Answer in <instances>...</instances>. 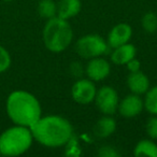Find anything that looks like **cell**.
I'll use <instances>...</instances> for the list:
<instances>
[{"mask_svg": "<svg viewBox=\"0 0 157 157\" xmlns=\"http://www.w3.org/2000/svg\"><path fill=\"white\" fill-rule=\"evenodd\" d=\"M33 140L46 147H60L69 143L73 127L67 118L59 115L41 116L30 127Z\"/></svg>", "mask_w": 157, "mask_h": 157, "instance_id": "obj_1", "label": "cell"}, {"mask_svg": "<svg viewBox=\"0 0 157 157\" xmlns=\"http://www.w3.org/2000/svg\"><path fill=\"white\" fill-rule=\"evenodd\" d=\"M8 117L14 125L30 128L42 116V109L35 95L23 90L10 93L6 101Z\"/></svg>", "mask_w": 157, "mask_h": 157, "instance_id": "obj_2", "label": "cell"}, {"mask_svg": "<svg viewBox=\"0 0 157 157\" xmlns=\"http://www.w3.org/2000/svg\"><path fill=\"white\" fill-rule=\"evenodd\" d=\"M42 39L50 52L60 53L67 50L73 40V30L68 20L58 16L46 20L42 31Z\"/></svg>", "mask_w": 157, "mask_h": 157, "instance_id": "obj_3", "label": "cell"}, {"mask_svg": "<svg viewBox=\"0 0 157 157\" xmlns=\"http://www.w3.org/2000/svg\"><path fill=\"white\" fill-rule=\"evenodd\" d=\"M29 127L14 125L0 133V156L16 157L25 154L33 143Z\"/></svg>", "mask_w": 157, "mask_h": 157, "instance_id": "obj_4", "label": "cell"}, {"mask_svg": "<svg viewBox=\"0 0 157 157\" xmlns=\"http://www.w3.org/2000/svg\"><path fill=\"white\" fill-rule=\"evenodd\" d=\"M108 42L101 36L90 33L81 37L75 43V51L82 58L92 59L108 52Z\"/></svg>", "mask_w": 157, "mask_h": 157, "instance_id": "obj_5", "label": "cell"}, {"mask_svg": "<svg viewBox=\"0 0 157 157\" xmlns=\"http://www.w3.org/2000/svg\"><path fill=\"white\" fill-rule=\"evenodd\" d=\"M95 103L98 110L105 115H113L117 111L118 103V94L112 86H102L96 93Z\"/></svg>", "mask_w": 157, "mask_h": 157, "instance_id": "obj_6", "label": "cell"}, {"mask_svg": "<svg viewBox=\"0 0 157 157\" xmlns=\"http://www.w3.org/2000/svg\"><path fill=\"white\" fill-rule=\"evenodd\" d=\"M97 88L90 78H78L71 87L72 99L78 105H90L95 100Z\"/></svg>", "mask_w": 157, "mask_h": 157, "instance_id": "obj_7", "label": "cell"}, {"mask_svg": "<svg viewBox=\"0 0 157 157\" xmlns=\"http://www.w3.org/2000/svg\"><path fill=\"white\" fill-rule=\"evenodd\" d=\"M110 71H111L110 63L107 59L101 58L100 56L90 59L85 68L86 75L94 82H100L105 80L110 74Z\"/></svg>", "mask_w": 157, "mask_h": 157, "instance_id": "obj_8", "label": "cell"}, {"mask_svg": "<svg viewBox=\"0 0 157 157\" xmlns=\"http://www.w3.org/2000/svg\"><path fill=\"white\" fill-rule=\"evenodd\" d=\"M144 109L143 100L139 95L130 94L118 103L117 111L123 117L132 118L138 116Z\"/></svg>", "mask_w": 157, "mask_h": 157, "instance_id": "obj_9", "label": "cell"}, {"mask_svg": "<svg viewBox=\"0 0 157 157\" xmlns=\"http://www.w3.org/2000/svg\"><path fill=\"white\" fill-rule=\"evenodd\" d=\"M132 37V28L129 24L126 23H120L115 25L110 30L108 36V45L109 48H115L123 44H126Z\"/></svg>", "mask_w": 157, "mask_h": 157, "instance_id": "obj_10", "label": "cell"}, {"mask_svg": "<svg viewBox=\"0 0 157 157\" xmlns=\"http://www.w3.org/2000/svg\"><path fill=\"white\" fill-rule=\"evenodd\" d=\"M127 86L131 94L141 95L145 94L150 88V80L147 75L144 74L141 70L136 72H130L127 76Z\"/></svg>", "mask_w": 157, "mask_h": 157, "instance_id": "obj_11", "label": "cell"}, {"mask_svg": "<svg viewBox=\"0 0 157 157\" xmlns=\"http://www.w3.org/2000/svg\"><path fill=\"white\" fill-rule=\"evenodd\" d=\"M136 55H137V48L133 44L128 42V43L113 48V52L111 54V61L114 65L124 66L129 60L135 58Z\"/></svg>", "mask_w": 157, "mask_h": 157, "instance_id": "obj_12", "label": "cell"}, {"mask_svg": "<svg viewBox=\"0 0 157 157\" xmlns=\"http://www.w3.org/2000/svg\"><path fill=\"white\" fill-rule=\"evenodd\" d=\"M81 9V0H59L57 3V16L63 20H69L78 15Z\"/></svg>", "mask_w": 157, "mask_h": 157, "instance_id": "obj_13", "label": "cell"}, {"mask_svg": "<svg viewBox=\"0 0 157 157\" xmlns=\"http://www.w3.org/2000/svg\"><path fill=\"white\" fill-rule=\"evenodd\" d=\"M116 129V122L112 115H105L97 121L94 126V133L96 137L105 139L113 135Z\"/></svg>", "mask_w": 157, "mask_h": 157, "instance_id": "obj_14", "label": "cell"}, {"mask_svg": "<svg viewBox=\"0 0 157 157\" xmlns=\"http://www.w3.org/2000/svg\"><path fill=\"white\" fill-rule=\"evenodd\" d=\"M133 155L136 157H157V144L152 140H141L136 144Z\"/></svg>", "mask_w": 157, "mask_h": 157, "instance_id": "obj_15", "label": "cell"}, {"mask_svg": "<svg viewBox=\"0 0 157 157\" xmlns=\"http://www.w3.org/2000/svg\"><path fill=\"white\" fill-rule=\"evenodd\" d=\"M37 11L42 18L50 20L54 16H57V3L54 0H40Z\"/></svg>", "mask_w": 157, "mask_h": 157, "instance_id": "obj_16", "label": "cell"}, {"mask_svg": "<svg viewBox=\"0 0 157 157\" xmlns=\"http://www.w3.org/2000/svg\"><path fill=\"white\" fill-rule=\"evenodd\" d=\"M144 109L152 115H157V86L150 87L143 100Z\"/></svg>", "mask_w": 157, "mask_h": 157, "instance_id": "obj_17", "label": "cell"}, {"mask_svg": "<svg viewBox=\"0 0 157 157\" xmlns=\"http://www.w3.org/2000/svg\"><path fill=\"white\" fill-rule=\"evenodd\" d=\"M142 28L148 33H153L157 30V14L154 12H146L141 20Z\"/></svg>", "mask_w": 157, "mask_h": 157, "instance_id": "obj_18", "label": "cell"}, {"mask_svg": "<svg viewBox=\"0 0 157 157\" xmlns=\"http://www.w3.org/2000/svg\"><path fill=\"white\" fill-rule=\"evenodd\" d=\"M12 63V58L9 51L0 44V74L9 70Z\"/></svg>", "mask_w": 157, "mask_h": 157, "instance_id": "obj_19", "label": "cell"}, {"mask_svg": "<svg viewBox=\"0 0 157 157\" xmlns=\"http://www.w3.org/2000/svg\"><path fill=\"white\" fill-rule=\"evenodd\" d=\"M146 133L153 140H157V115H153L146 123Z\"/></svg>", "mask_w": 157, "mask_h": 157, "instance_id": "obj_20", "label": "cell"}, {"mask_svg": "<svg viewBox=\"0 0 157 157\" xmlns=\"http://www.w3.org/2000/svg\"><path fill=\"white\" fill-rule=\"evenodd\" d=\"M98 155L100 157H118L120 153L115 150V147L111 145H103L98 151Z\"/></svg>", "mask_w": 157, "mask_h": 157, "instance_id": "obj_21", "label": "cell"}, {"mask_svg": "<svg viewBox=\"0 0 157 157\" xmlns=\"http://www.w3.org/2000/svg\"><path fill=\"white\" fill-rule=\"evenodd\" d=\"M126 67H127V69L129 70V72H136V71L141 70V63H140V61L135 57V58H132L131 60H129L128 63H126Z\"/></svg>", "mask_w": 157, "mask_h": 157, "instance_id": "obj_22", "label": "cell"}, {"mask_svg": "<svg viewBox=\"0 0 157 157\" xmlns=\"http://www.w3.org/2000/svg\"><path fill=\"white\" fill-rule=\"evenodd\" d=\"M70 71H71V74L74 76H80L82 73H83V70H82V66L78 63V61H74L73 63H71L70 66Z\"/></svg>", "mask_w": 157, "mask_h": 157, "instance_id": "obj_23", "label": "cell"}, {"mask_svg": "<svg viewBox=\"0 0 157 157\" xmlns=\"http://www.w3.org/2000/svg\"><path fill=\"white\" fill-rule=\"evenodd\" d=\"M2 1H5V2H10V1H13V0H2Z\"/></svg>", "mask_w": 157, "mask_h": 157, "instance_id": "obj_24", "label": "cell"}]
</instances>
